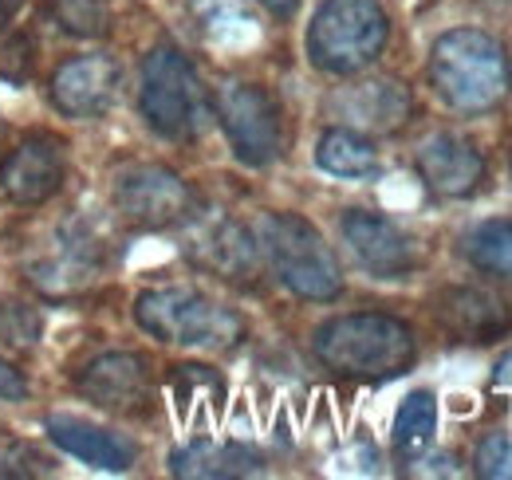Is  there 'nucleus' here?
Instances as JSON below:
<instances>
[{
    "mask_svg": "<svg viewBox=\"0 0 512 480\" xmlns=\"http://www.w3.org/2000/svg\"><path fill=\"white\" fill-rule=\"evenodd\" d=\"M142 119L166 142H197L213 119V99L190 63L174 44H158L142 60V87H138Z\"/></svg>",
    "mask_w": 512,
    "mask_h": 480,
    "instance_id": "obj_3",
    "label": "nucleus"
},
{
    "mask_svg": "<svg viewBox=\"0 0 512 480\" xmlns=\"http://www.w3.org/2000/svg\"><path fill=\"white\" fill-rule=\"evenodd\" d=\"M434 433H438V398L430 390L406 394V402L394 414V437H390L394 441V453L402 461H414L418 453L430 449Z\"/></svg>",
    "mask_w": 512,
    "mask_h": 480,
    "instance_id": "obj_22",
    "label": "nucleus"
},
{
    "mask_svg": "<svg viewBox=\"0 0 512 480\" xmlns=\"http://www.w3.org/2000/svg\"><path fill=\"white\" fill-rule=\"evenodd\" d=\"M418 174L430 193L457 201V197H469L485 181V158L461 134H430L418 146Z\"/></svg>",
    "mask_w": 512,
    "mask_h": 480,
    "instance_id": "obj_17",
    "label": "nucleus"
},
{
    "mask_svg": "<svg viewBox=\"0 0 512 480\" xmlns=\"http://www.w3.org/2000/svg\"><path fill=\"white\" fill-rule=\"evenodd\" d=\"M8 16H12V12H8V8H4V0H0V24H4Z\"/></svg>",
    "mask_w": 512,
    "mask_h": 480,
    "instance_id": "obj_33",
    "label": "nucleus"
},
{
    "mask_svg": "<svg viewBox=\"0 0 512 480\" xmlns=\"http://www.w3.org/2000/svg\"><path fill=\"white\" fill-rule=\"evenodd\" d=\"M52 16L67 36L99 40L111 28V0H52Z\"/></svg>",
    "mask_w": 512,
    "mask_h": 480,
    "instance_id": "obj_25",
    "label": "nucleus"
},
{
    "mask_svg": "<svg viewBox=\"0 0 512 480\" xmlns=\"http://www.w3.org/2000/svg\"><path fill=\"white\" fill-rule=\"evenodd\" d=\"M170 390H174V406H178L182 418H193V410L201 406V398L213 402L217 410H221V402H225V382H221V374H213L209 366H174Z\"/></svg>",
    "mask_w": 512,
    "mask_h": 480,
    "instance_id": "obj_24",
    "label": "nucleus"
},
{
    "mask_svg": "<svg viewBox=\"0 0 512 480\" xmlns=\"http://www.w3.org/2000/svg\"><path fill=\"white\" fill-rule=\"evenodd\" d=\"M386 40L383 0H323L308 24V60L323 75H359L383 56Z\"/></svg>",
    "mask_w": 512,
    "mask_h": 480,
    "instance_id": "obj_6",
    "label": "nucleus"
},
{
    "mask_svg": "<svg viewBox=\"0 0 512 480\" xmlns=\"http://www.w3.org/2000/svg\"><path fill=\"white\" fill-rule=\"evenodd\" d=\"M213 115L221 122L237 162L264 170L284 154V115L280 103L256 83H221L213 95Z\"/></svg>",
    "mask_w": 512,
    "mask_h": 480,
    "instance_id": "obj_7",
    "label": "nucleus"
},
{
    "mask_svg": "<svg viewBox=\"0 0 512 480\" xmlns=\"http://www.w3.org/2000/svg\"><path fill=\"white\" fill-rule=\"evenodd\" d=\"M44 433L48 441H56L64 453L79 457L83 465L91 469H103V473H127L138 457L134 441H127L123 433H111L103 425H91V421L67 418V414H52L44 418Z\"/></svg>",
    "mask_w": 512,
    "mask_h": 480,
    "instance_id": "obj_18",
    "label": "nucleus"
},
{
    "mask_svg": "<svg viewBox=\"0 0 512 480\" xmlns=\"http://www.w3.org/2000/svg\"><path fill=\"white\" fill-rule=\"evenodd\" d=\"M327 115L359 134H394L414 115V95L402 79H363L327 95Z\"/></svg>",
    "mask_w": 512,
    "mask_h": 480,
    "instance_id": "obj_13",
    "label": "nucleus"
},
{
    "mask_svg": "<svg viewBox=\"0 0 512 480\" xmlns=\"http://www.w3.org/2000/svg\"><path fill=\"white\" fill-rule=\"evenodd\" d=\"M186 256L197 268L233 280V284H253L260 276V244L253 233L221 213L197 217L190 213V233H186Z\"/></svg>",
    "mask_w": 512,
    "mask_h": 480,
    "instance_id": "obj_12",
    "label": "nucleus"
},
{
    "mask_svg": "<svg viewBox=\"0 0 512 480\" xmlns=\"http://www.w3.org/2000/svg\"><path fill=\"white\" fill-rule=\"evenodd\" d=\"M260 4H264L272 16H280V20H288V16L300 8V0H260Z\"/></svg>",
    "mask_w": 512,
    "mask_h": 480,
    "instance_id": "obj_31",
    "label": "nucleus"
},
{
    "mask_svg": "<svg viewBox=\"0 0 512 480\" xmlns=\"http://www.w3.org/2000/svg\"><path fill=\"white\" fill-rule=\"evenodd\" d=\"M32 75V44L16 32L0 36V79L8 83H24Z\"/></svg>",
    "mask_w": 512,
    "mask_h": 480,
    "instance_id": "obj_28",
    "label": "nucleus"
},
{
    "mask_svg": "<svg viewBox=\"0 0 512 480\" xmlns=\"http://www.w3.org/2000/svg\"><path fill=\"white\" fill-rule=\"evenodd\" d=\"M461 252L477 272H485L501 284H512V217L477 221L461 237Z\"/></svg>",
    "mask_w": 512,
    "mask_h": 480,
    "instance_id": "obj_21",
    "label": "nucleus"
},
{
    "mask_svg": "<svg viewBox=\"0 0 512 480\" xmlns=\"http://www.w3.org/2000/svg\"><path fill=\"white\" fill-rule=\"evenodd\" d=\"M493 386H497V390H512V351L497 362V370H493Z\"/></svg>",
    "mask_w": 512,
    "mask_h": 480,
    "instance_id": "obj_30",
    "label": "nucleus"
},
{
    "mask_svg": "<svg viewBox=\"0 0 512 480\" xmlns=\"http://www.w3.org/2000/svg\"><path fill=\"white\" fill-rule=\"evenodd\" d=\"M99 272H103V248H99L95 233H87L75 221L56 225L48 237L24 256L28 284L36 292L52 296V300L87 292L99 280Z\"/></svg>",
    "mask_w": 512,
    "mask_h": 480,
    "instance_id": "obj_9",
    "label": "nucleus"
},
{
    "mask_svg": "<svg viewBox=\"0 0 512 480\" xmlns=\"http://www.w3.org/2000/svg\"><path fill=\"white\" fill-rule=\"evenodd\" d=\"M0 339L12 347H32L40 339V319L36 311L20 307V303H4L0 307Z\"/></svg>",
    "mask_w": 512,
    "mask_h": 480,
    "instance_id": "obj_27",
    "label": "nucleus"
},
{
    "mask_svg": "<svg viewBox=\"0 0 512 480\" xmlns=\"http://www.w3.org/2000/svg\"><path fill=\"white\" fill-rule=\"evenodd\" d=\"M170 473L190 480H233V477H260L264 473V457L237 445V441H209L197 437L190 445L170 453Z\"/></svg>",
    "mask_w": 512,
    "mask_h": 480,
    "instance_id": "obj_19",
    "label": "nucleus"
},
{
    "mask_svg": "<svg viewBox=\"0 0 512 480\" xmlns=\"http://www.w3.org/2000/svg\"><path fill=\"white\" fill-rule=\"evenodd\" d=\"M67 178L64 142L52 134H24L0 158V193L16 205H44Z\"/></svg>",
    "mask_w": 512,
    "mask_h": 480,
    "instance_id": "obj_14",
    "label": "nucleus"
},
{
    "mask_svg": "<svg viewBox=\"0 0 512 480\" xmlns=\"http://www.w3.org/2000/svg\"><path fill=\"white\" fill-rule=\"evenodd\" d=\"M193 16L213 44L241 48L256 40V16L245 0H193Z\"/></svg>",
    "mask_w": 512,
    "mask_h": 480,
    "instance_id": "obj_23",
    "label": "nucleus"
},
{
    "mask_svg": "<svg viewBox=\"0 0 512 480\" xmlns=\"http://www.w3.org/2000/svg\"><path fill=\"white\" fill-rule=\"evenodd\" d=\"M111 201L127 225L146 233L186 225L193 213V189L186 185V178L158 162L123 166L111 181Z\"/></svg>",
    "mask_w": 512,
    "mask_h": 480,
    "instance_id": "obj_8",
    "label": "nucleus"
},
{
    "mask_svg": "<svg viewBox=\"0 0 512 480\" xmlns=\"http://www.w3.org/2000/svg\"><path fill=\"white\" fill-rule=\"evenodd\" d=\"M316 166L331 178H375L379 150L367 134L351 130V126H331L316 142Z\"/></svg>",
    "mask_w": 512,
    "mask_h": 480,
    "instance_id": "obj_20",
    "label": "nucleus"
},
{
    "mask_svg": "<svg viewBox=\"0 0 512 480\" xmlns=\"http://www.w3.org/2000/svg\"><path fill=\"white\" fill-rule=\"evenodd\" d=\"M312 351L327 370L343 378H363V382L398 378L418 359L414 331L383 311H355V315L327 319L316 327Z\"/></svg>",
    "mask_w": 512,
    "mask_h": 480,
    "instance_id": "obj_2",
    "label": "nucleus"
},
{
    "mask_svg": "<svg viewBox=\"0 0 512 480\" xmlns=\"http://www.w3.org/2000/svg\"><path fill=\"white\" fill-rule=\"evenodd\" d=\"M134 323L170 347L229 351L245 335V319L193 288H150L134 300Z\"/></svg>",
    "mask_w": 512,
    "mask_h": 480,
    "instance_id": "obj_4",
    "label": "nucleus"
},
{
    "mask_svg": "<svg viewBox=\"0 0 512 480\" xmlns=\"http://www.w3.org/2000/svg\"><path fill=\"white\" fill-rule=\"evenodd\" d=\"M0 398H8V402L28 398V382H24V374H20L8 359H0Z\"/></svg>",
    "mask_w": 512,
    "mask_h": 480,
    "instance_id": "obj_29",
    "label": "nucleus"
},
{
    "mask_svg": "<svg viewBox=\"0 0 512 480\" xmlns=\"http://www.w3.org/2000/svg\"><path fill=\"white\" fill-rule=\"evenodd\" d=\"M343 240L355 252V260L379 276V280H406L422 268V244L410 229H402L394 217L375 213V209H347L343 221Z\"/></svg>",
    "mask_w": 512,
    "mask_h": 480,
    "instance_id": "obj_10",
    "label": "nucleus"
},
{
    "mask_svg": "<svg viewBox=\"0 0 512 480\" xmlns=\"http://www.w3.org/2000/svg\"><path fill=\"white\" fill-rule=\"evenodd\" d=\"M473 469L485 480H512V433L481 437V445L473 453Z\"/></svg>",
    "mask_w": 512,
    "mask_h": 480,
    "instance_id": "obj_26",
    "label": "nucleus"
},
{
    "mask_svg": "<svg viewBox=\"0 0 512 480\" xmlns=\"http://www.w3.org/2000/svg\"><path fill=\"white\" fill-rule=\"evenodd\" d=\"M20 4H24V0H4V8H8V12H16Z\"/></svg>",
    "mask_w": 512,
    "mask_h": 480,
    "instance_id": "obj_32",
    "label": "nucleus"
},
{
    "mask_svg": "<svg viewBox=\"0 0 512 480\" xmlns=\"http://www.w3.org/2000/svg\"><path fill=\"white\" fill-rule=\"evenodd\" d=\"M260 252L268 256L280 284L312 303H331L343 292V272L323 233L300 213H264Z\"/></svg>",
    "mask_w": 512,
    "mask_h": 480,
    "instance_id": "obj_5",
    "label": "nucleus"
},
{
    "mask_svg": "<svg viewBox=\"0 0 512 480\" xmlns=\"http://www.w3.org/2000/svg\"><path fill=\"white\" fill-rule=\"evenodd\" d=\"M119 79H123V71L107 52L71 56L56 67L48 95H52V107L67 119H99L115 107Z\"/></svg>",
    "mask_w": 512,
    "mask_h": 480,
    "instance_id": "obj_16",
    "label": "nucleus"
},
{
    "mask_svg": "<svg viewBox=\"0 0 512 480\" xmlns=\"http://www.w3.org/2000/svg\"><path fill=\"white\" fill-rule=\"evenodd\" d=\"M509 174H512V138H509Z\"/></svg>",
    "mask_w": 512,
    "mask_h": 480,
    "instance_id": "obj_34",
    "label": "nucleus"
},
{
    "mask_svg": "<svg viewBox=\"0 0 512 480\" xmlns=\"http://www.w3.org/2000/svg\"><path fill=\"white\" fill-rule=\"evenodd\" d=\"M434 319L453 343H497L512 331V300L477 288V284H453L434 296Z\"/></svg>",
    "mask_w": 512,
    "mask_h": 480,
    "instance_id": "obj_15",
    "label": "nucleus"
},
{
    "mask_svg": "<svg viewBox=\"0 0 512 480\" xmlns=\"http://www.w3.org/2000/svg\"><path fill=\"white\" fill-rule=\"evenodd\" d=\"M430 83L461 115H489L512 91L509 52L481 28H449L430 48Z\"/></svg>",
    "mask_w": 512,
    "mask_h": 480,
    "instance_id": "obj_1",
    "label": "nucleus"
},
{
    "mask_svg": "<svg viewBox=\"0 0 512 480\" xmlns=\"http://www.w3.org/2000/svg\"><path fill=\"white\" fill-rule=\"evenodd\" d=\"M75 390L91 406L107 414H123V418H142L154 406L150 366L142 355H130V351H107L91 359L75 374Z\"/></svg>",
    "mask_w": 512,
    "mask_h": 480,
    "instance_id": "obj_11",
    "label": "nucleus"
}]
</instances>
